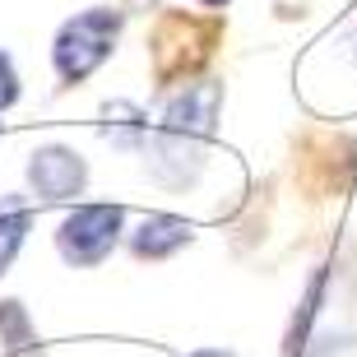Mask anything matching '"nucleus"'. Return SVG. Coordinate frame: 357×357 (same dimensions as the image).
<instances>
[{
  "mask_svg": "<svg viewBox=\"0 0 357 357\" xmlns=\"http://www.w3.org/2000/svg\"><path fill=\"white\" fill-rule=\"evenodd\" d=\"M121 24H126V14L112 10V5H93V10L66 19L61 33H56V42H52L56 79H61V84H84V79H89L93 70L116 52Z\"/></svg>",
  "mask_w": 357,
  "mask_h": 357,
  "instance_id": "7ed1b4c3",
  "label": "nucleus"
},
{
  "mask_svg": "<svg viewBox=\"0 0 357 357\" xmlns=\"http://www.w3.org/2000/svg\"><path fill=\"white\" fill-rule=\"evenodd\" d=\"M28 185L38 199H70L89 185V162L84 153H75L70 144H42L33 158H28Z\"/></svg>",
  "mask_w": 357,
  "mask_h": 357,
  "instance_id": "39448f33",
  "label": "nucleus"
},
{
  "mask_svg": "<svg viewBox=\"0 0 357 357\" xmlns=\"http://www.w3.org/2000/svg\"><path fill=\"white\" fill-rule=\"evenodd\" d=\"M28 227H33V204L28 199H0V274H10L14 255L24 246Z\"/></svg>",
  "mask_w": 357,
  "mask_h": 357,
  "instance_id": "6e6552de",
  "label": "nucleus"
},
{
  "mask_svg": "<svg viewBox=\"0 0 357 357\" xmlns=\"http://www.w3.org/2000/svg\"><path fill=\"white\" fill-rule=\"evenodd\" d=\"M0 344L10 353H24V348L38 344V330H33L24 302H0Z\"/></svg>",
  "mask_w": 357,
  "mask_h": 357,
  "instance_id": "1a4fd4ad",
  "label": "nucleus"
},
{
  "mask_svg": "<svg viewBox=\"0 0 357 357\" xmlns=\"http://www.w3.org/2000/svg\"><path fill=\"white\" fill-rule=\"evenodd\" d=\"M195 241V227L185 223V218H172V213H149L139 218V227L130 232V251L139 260H167L176 255L181 246Z\"/></svg>",
  "mask_w": 357,
  "mask_h": 357,
  "instance_id": "423d86ee",
  "label": "nucleus"
},
{
  "mask_svg": "<svg viewBox=\"0 0 357 357\" xmlns=\"http://www.w3.org/2000/svg\"><path fill=\"white\" fill-rule=\"evenodd\" d=\"M283 357H357V339L348 320L330 302V269H316L302 292V306L288 325Z\"/></svg>",
  "mask_w": 357,
  "mask_h": 357,
  "instance_id": "f03ea898",
  "label": "nucleus"
},
{
  "mask_svg": "<svg viewBox=\"0 0 357 357\" xmlns=\"http://www.w3.org/2000/svg\"><path fill=\"white\" fill-rule=\"evenodd\" d=\"M126 5H135V10H139V5H149V0H126Z\"/></svg>",
  "mask_w": 357,
  "mask_h": 357,
  "instance_id": "ddd939ff",
  "label": "nucleus"
},
{
  "mask_svg": "<svg viewBox=\"0 0 357 357\" xmlns=\"http://www.w3.org/2000/svg\"><path fill=\"white\" fill-rule=\"evenodd\" d=\"M102 139L107 144H116V149H144L149 139V116H144V107L139 102H126V98H116V102H107L102 107Z\"/></svg>",
  "mask_w": 357,
  "mask_h": 357,
  "instance_id": "0eeeda50",
  "label": "nucleus"
},
{
  "mask_svg": "<svg viewBox=\"0 0 357 357\" xmlns=\"http://www.w3.org/2000/svg\"><path fill=\"white\" fill-rule=\"evenodd\" d=\"M199 5H204V10H223L227 0H199Z\"/></svg>",
  "mask_w": 357,
  "mask_h": 357,
  "instance_id": "f8f14e48",
  "label": "nucleus"
},
{
  "mask_svg": "<svg viewBox=\"0 0 357 357\" xmlns=\"http://www.w3.org/2000/svg\"><path fill=\"white\" fill-rule=\"evenodd\" d=\"M218 112H223V84L195 79V84H185L181 93H172V102L162 107V116L149 126L144 167L162 190H185L199 176Z\"/></svg>",
  "mask_w": 357,
  "mask_h": 357,
  "instance_id": "f257e3e1",
  "label": "nucleus"
},
{
  "mask_svg": "<svg viewBox=\"0 0 357 357\" xmlns=\"http://www.w3.org/2000/svg\"><path fill=\"white\" fill-rule=\"evenodd\" d=\"M126 232V209L121 204H79L56 232V251L70 269H93L116 251Z\"/></svg>",
  "mask_w": 357,
  "mask_h": 357,
  "instance_id": "20e7f679",
  "label": "nucleus"
},
{
  "mask_svg": "<svg viewBox=\"0 0 357 357\" xmlns=\"http://www.w3.org/2000/svg\"><path fill=\"white\" fill-rule=\"evenodd\" d=\"M14 102H19V70H14L10 56L0 52V112H10Z\"/></svg>",
  "mask_w": 357,
  "mask_h": 357,
  "instance_id": "9d476101",
  "label": "nucleus"
},
{
  "mask_svg": "<svg viewBox=\"0 0 357 357\" xmlns=\"http://www.w3.org/2000/svg\"><path fill=\"white\" fill-rule=\"evenodd\" d=\"M190 357H237V353H227V348H195Z\"/></svg>",
  "mask_w": 357,
  "mask_h": 357,
  "instance_id": "9b49d317",
  "label": "nucleus"
}]
</instances>
